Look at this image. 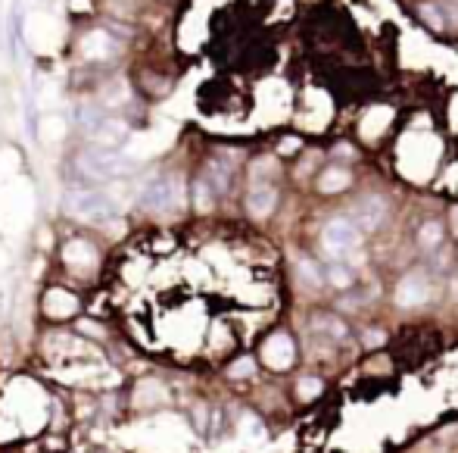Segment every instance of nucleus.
<instances>
[{
	"instance_id": "nucleus-1",
	"label": "nucleus",
	"mask_w": 458,
	"mask_h": 453,
	"mask_svg": "<svg viewBox=\"0 0 458 453\" xmlns=\"http://www.w3.org/2000/svg\"><path fill=\"white\" fill-rule=\"evenodd\" d=\"M359 244H362V228L355 225L352 219H343V216L331 219L322 232V247H324L327 256H333V260H343V256L355 254Z\"/></svg>"
},
{
	"instance_id": "nucleus-2",
	"label": "nucleus",
	"mask_w": 458,
	"mask_h": 453,
	"mask_svg": "<svg viewBox=\"0 0 458 453\" xmlns=\"http://www.w3.org/2000/svg\"><path fill=\"white\" fill-rule=\"evenodd\" d=\"M82 166L87 172H94V175L109 178V175H131L137 169V163L115 154V150H91V154L82 156Z\"/></svg>"
},
{
	"instance_id": "nucleus-3",
	"label": "nucleus",
	"mask_w": 458,
	"mask_h": 453,
	"mask_svg": "<svg viewBox=\"0 0 458 453\" xmlns=\"http://www.w3.org/2000/svg\"><path fill=\"white\" fill-rule=\"evenodd\" d=\"M65 210L78 219H94V222H103L115 213V206L109 204V197L103 194H94V191H78V194H69L65 200Z\"/></svg>"
},
{
	"instance_id": "nucleus-4",
	"label": "nucleus",
	"mask_w": 458,
	"mask_h": 453,
	"mask_svg": "<svg viewBox=\"0 0 458 453\" xmlns=\"http://www.w3.org/2000/svg\"><path fill=\"white\" fill-rule=\"evenodd\" d=\"M383 219H387V200L377 197V194L362 197L359 204H355V210H352V222L362 228V232H374V228H381Z\"/></svg>"
},
{
	"instance_id": "nucleus-5",
	"label": "nucleus",
	"mask_w": 458,
	"mask_h": 453,
	"mask_svg": "<svg viewBox=\"0 0 458 453\" xmlns=\"http://www.w3.org/2000/svg\"><path fill=\"white\" fill-rule=\"evenodd\" d=\"M431 297V278L424 272H409L396 287V304L399 306H421Z\"/></svg>"
},
{
	"instance_id": "nucleus-6",
	"label": "nucleus",
	"mask_w": 458,
	"mask_h": 453,
	"mask_svg": "<svg viewBox=\"0 0 458 453\" xmlns=\"http://www.w3.org/2000/svg\"><path fill=\"white\" fill-rule=\"evenodd\" d=\"M174 200H178V188H174V182H169V178H156L141 194V204L147 210H169Z\"/></svg>"
},
{
	"instance_id": "nucleus-7",
	"label": "nucleus",
	"mask_w": 458,
	"mask_h": 453,
	"mask_svg": "<svg viewBox=\"0 0 458 453\" xmlns=\"http://www.w3.org/2000/svg\"><path fill=\"white\" fill-rule=\"evenodd\" d=\"M293 341H290L287 335H272L265 341V347H262V356H265V363L272 366V369H287L290 363H293Z\"/></svg>"
},
{
	"instance_id": "nucleus-8",
	"label": "nucleus",
	"mask_w": 458,
	"mask_h": 453,
	"mask_svg": "<svg viewBox=\"0 0 458 453\" xmlns=\"http://www.w3.org/2000/svg\"><path fill=\"white\" fill-rule=\"evenodd\" d=\"M274 204H278V191H274L272 185H256V188L250 191V200H246V206H250V213L256 216V219H265V216L274 210Z\"/></svg>"
},
{
	"instance_id": "nucleus-9",
	"label": "nucleus",
	"mask_w": 458,
	"mask_h": 453,
	"mask_svg": "<svg viewBox=\"0 0 458 453\" xmlns=\"http://www.w3.org/2000/svg\"><path fill=\"white\" fill-rule=\"evenodd\" d=\"M318 188H322L324 194H337V191L349 188V172L346 169H327V172H322Z\"/></svg>"
},
{
	"instance_id": "nucleus-10",
	"label": "nucleus",
	"mask_w": 458,
	"mask_h": 453,
	"mask_svg": "<svg viewBox=\"0 0 458 453\" xmlns=\"http://www.w3.org/2000/svg\"><path fill=\"white\" fill-rule=\"evenodd\" d=\"M440 241H443V225L440 222H424L421 225V232H418V244L424 250H433V247H440Z\"/></svg>"
},
{
	"instance_id": "nucleus-11",
	"label": "nucleus",
	"mask_w": 458,
	"mask_h": 453,
	"mask_svg": "<svg viewBox=\"0 0 458 453\" xmlns=\"http://www.w3.org/2000/svg\"><path fill=\"white\" fill-rule=\"evenodd\" d=\"M315 328H318V332H324L327 337H343V335H346L343 322H340V319H331V316H318V319H315Z\"/></svg>"
},
{
	"instance_id": "nucleus-12",
	"label": "nucleus",
	"mask_w": 458,
	"mask_h": 453,
	"mask_svg": "<svg viewBox=\"0 0 458 453\" xmlns=\"http://www.w3.org/2000/svg\"><path fill=\"white\" fill-rule=\"evenodd\" d=\"M327 282H331L333 287H346V285H352V272H349L346 266L333 263L331 269H327Z\"/></svg>"
},
{
	"instance_id": "nucleus-13",
	"label": "nucleus",
	"mask_w": 458,
	"mask_h": 453,
	"mask_svg": "<svg viewBox=\"0 0 458 453\" xmlns=\"http://www.w3.org/2000/svg\"><path fill=\"white\" fill-rule=\"evenodd\" d=\"M300 275H303V282H305V285H312V287H315L318 282H322V278H318V269H315V263H309V260H305V263H300Z\"/></svg>"
},
{
	"instance_id": "nucleus-14",
	"label": "nucleus",
	"mask_w": 458,
	"mask_h": 453,
	"mask_svg": "<svg viewBox=\"0 0 458 453\" xmlns=\"http://www.w3.org/2000/svg\"><path fill=\"white\" fill-rule=\"evenodd\" d=\"M300 394H303V397H318V394H322V382H318V378H303V382H300Z\"/></svg>"
},
{
	"instance_id": "nucleus-15",
	"label": "nucleus",
	"mask_w": 458,
	"mask_h": 453,
	"mask_svg": "<svg viewBox=\"0 0 458 453\" xmlns=\"http://www.w3.org/2000/svg\"><path fill=\"white\" fill-rule=\"evenodd\" d=\"M253 372V359H240L237 366H231V376L234 378H243V376H250Z\"/></svg>"
},
{
	"instance_id": "nucleus-16",
	"label": "nucleus",
	"mask_w": 458,
	"mask_h": 453,
	"mask_svg": "<svg viewBox=\"0 0 458 453\" xmlns=\"http://www.w3.org/2000/svg\"><path fill=\"white\" fill-rule=\"evenodd\" d=\"M424 19H427V23H433V25H440V16H436L433 6H424Z\"/></svg>"
},
{
	"instance_id": "nucleus-17",
	"label": "nucleus",
	"mask_w": 458,
	"mask_h": 453,
	"mask_svg": "<svg viewBox=\"0 0 458 453\" xmlns=\"http://www.w3.org/2000/svg\"><path fill=\"white\" fill-rule=\"evenodd\" d=\"M452 225H455V232H458V206L452 210Z\"/></svg>"
}]
</instances>
